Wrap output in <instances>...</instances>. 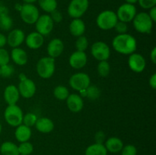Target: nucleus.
I'll return each instance as SVG.
<instances>
[{
	"instance_id": "4",
	"label": "nucleus",
	"mask_w": 156,
	"mask_h": 155,
	"mask_svg": "<svg viewBox=\"0 0 156 155\" xmlns=\"http://www.w3.org/2000/svg\"><path fill=\"white\" fill-rule=\"evenodd\" d=\"M23 112L17 104L9 105L4 112V117L6 122L12 127H17L22 124Z\"/></svg>"
},
{
	"instance_id": "37",
	"label": "nucleus",
	"mask_w": 156,
	"mask_h": 155,
	"mask_svg": "<svg viewBox=\"0 0 156 155\" xmlns=\"http://www.w3.org/2000/svg\"><path fill=\"white\" fill-rule=\"evenodd\" d=\"M122 155H136L137 149L133 144H127L126 146H123L121 150Z\"/></svg>"
},
{
	"instance_id": "42",
	"label": "nucleus",
	"mask_w": 156,
	"mask_h": 155,
	"mask_svg": "<svg viewBox=\"0 0 156 155\" xmlns=\"http://www.w3.org/2000/svg\"><path fill=\"white\" fill-rule=\"evenodd\" d=\"M148 14H149L151 19L152 20V21H153V22H155L156 21V6H155V7H152V9H149V12Z\"/></svg>"
},
{
	"instance_id": "32",
	"label": "nucleus",
	"mask_w": 156,
	"mask_h": 155,
	"mask_svg": "<svg viewBox=\"0 0 156 155\" xmlns=\"http://www.w3.org/2000/svg\"><path fill=\"white\" fill-rule=\"evenodd\" d=\"M101 91L99 88L96 86H89L85 90V97L89 98L90 100H96L100 97Z\"/></svg>"
},
{
	"instance_id": "46",
	"label": "nucleus",
	"mask_w": 156,
	"mask_h": 155,
	"mask_svg": "<svg viewBox=\"0 0 156 155\" xmlns=\"http://www.w3.org/2000/svg\"><path fill=\"white\" fill-rule=\"evenodd\" d=\"M25 4H34V2H37V0H23Z\"/></svg>"
},
{
	"instance_id": "8",
	"label": "nucleus",
	"mask_w": 156,
	"mask_h": 155,
	"mask_svg": "<svg viewBox=\"0 0 156 155\" xmlns=\"http://www.w3.org/2000/svg\"><path fill=\"white\" fill-rule=\"evenodd\" d=\"M69 82L73 89L80 92L88 88L91 83V80L88 74L83 72H78L71 76Z\"/></svg>"
},
{
	"instance_id": "2",
	"label": "nucleus",
	"mask_w": 156,
	"mask_h": 155,
	"mask_svg": "<svg viewBox=\"0 0 156 155\" xmlns=\"http://www.w3.org/2000/svg\"><path fill=\"white\" fill-rule=\"evenodd\" d=\"M133 27L136 30L141 33H149L153 27V21L146 12L136 14L133 20Z\"/></svg>"
},
{
	"instance_id": "36",
	"label": "nucleus",
	"mask_w": 156,
	"mask_h": 155,
	"mask_svg": "<svg viewBox=\"0 0 156 155\" xmlns=\"http://www.w3.org/2000/svg\"><path fill=\"white\" fill-rule=\"evenodd\" d=\"M10 62V55L9 52L3 48H0V66L7 65Z\"/></svg>"
},
{
	"instance_id": "6",
	"label": "nucleus",
	"mask_w": 156,
	"mask_h": 155,
	"mask_svg": "<svg viewBox=\"0 0 156 155\" xmlns=\"http://www.w3.org/2000/svg\"><path fill=\"white\" fill-rule=\"evenodd\" d=\"M21 20L27 24H34L40 16V12L37 7L34 4L22 5L19 10Z\"/></svg>"
},
{
	"instance_id": "25",
	"label": "nucleus",
	"mask_w": 156,
	"mask_h": 155,
	"mask_svg": "<svg viewBox=\"0 0 156 155\" xmlns=\"http://www.w3.org/2000/svg\"><path fill=\"white\" fill-rule=\"evenodd\" d=\"M85 155H108V150L105 147V144L94 143L91 144L86 148Z\"/></svg>"
},
{
	"instance_id": "44",
	"label": "nucleus",
	"mask_w": 156,
	"mask_h": 155,
	"mask_svg": "<svg viewBox=\"0 0 156 155\" xmlns=\"http://www.w3.org/2000/svg\"><path fill=\"white\" fill-rule=\"evenodd\" d=\"M6 43H7V38L4 34L0 33V48H3Z\"/></svg>"
},
{
	"instance_id": "11",
	"label": "nucleus",
	"mask_w": 156,
	"mask_h": 155,
	"mask_svg": "<svg viewBox=\"0 0 156 155\" xmlns=\"http://www.w3.org/2000/svg\"><path fill=\"white\" fill-rule=\"evenodd\" d=\"M53 26H54V22L50 18V15H47V14L40 15L35 23L37 32L41 33L43 36H47L50 34L53 30Z\"/></svg>"
},
{
	"instance_id": "21",
	"label": "nucleus",
	"mask_w": 156,
	"mask_h": 155,
	"mask_svg": "<svg viewBox=\"0 0 156 155\" xmlns=\"http://www.w3.org/2000/svg\"><path fill=\"white\" fill-rule=\"evenodd\" d=\"M11 58L13 62L18 65H26L28 59L27 53L24 50L18 47L13 48V50L11 52Z\"/></svg>"
},
{
	"instance_id": "48",
	"label": "nucleus",
	"mask_w": 156,
	"mask_h": 155,
	"mask_svg": "<svg viewBox=\"0 0 156 155\" xmlns=\"http://www.w3.org/2000/svg\"><path fill=\"white\" fill-rule=\"evenodd\" d=\"M2 132V125L0 124V133Z\"/></svg>"
},
{
	"instance_id": "23",
	"label": "nucleus",
	"mask_w": 156,
	"mask_h": 155,
	"mask_svg": "<svg viewBox=\"0 0 156 155\" xmlns=\"http://www.w3.org/2000/svg\"><path fill=\"white\" fill-rule=\"evenodd\" d=\"M15 136L19 142H25L28 141L31 137V129L30 127L21 124L17 126L15 132Z\"/></svg>"
},
{
	"instance_id": "41",
	"label": "nucleus",
	"mask_w": 156,
	"mask_h": 155,
	"mask_svg": "<svg viewBox=\"0 0 156 155\" xmlns=\"http://www.w3.org/2000/svg\"><path fill=\"white\" fill-rule=\"evenodd\" d=\"M94 138H95V143L103 144L104 141L105 139V135L104 134L103 132H98L96 133Z\"/></svg>"
},
{
	"instance_id": "28",
	"label": "nucleus",
	"mask_w": 156,
	"mask_h": 155,
	"mask_svg": "<svg viewBox=\"0 0 156 155\" xmlns=\"http://www.w3.org/2000/svg\"><path fill=\"white\" fill-rule=\"evenodd\" d=\"M37 2L41 9L47 13H51L57 9V1L56 0H37Z\"/></svg>"
},
{
	"instance_id": "5",
	"label": "nucleus",
	"mask_w": 156,
	"mask_h": 155,
	"mask_svg": "<svg viewBox=\"0 0 156 155\" xmlns=\"http://www.w3.org/2000/svg\"><path fill=\"white\" fill-rule=\"evenodd\" d=\"M55 71V59L50 56L43 57L37 64V72L38 75L44 79L50 78Z\"/></svg>"
},
{
	"instance_id": "16",
	"label": "nucleus",
	"mask_w": 156,
	"mask_h": 155,
	"mask_svg": "<svg viewBox=\"0 0 156 155\" xmlns=\"http://www.w3.org/2000/svg\"><path fill=\"white\" fill-rule=\"evenodd\" d=\"M47 50L50 57L53 59L59 57L64 50L63 42L58 38L51 40L47 45Z\"/></svg>"
},
{
	"instance_id": "3",
	"label": "nucleus",
	"mask_w": 156,
	"mask_h": 155,
	"mask_svg": "<svg viewBox=\"0 0 156 155\" xmlns=\"http://www.w3.org/2000/svg\"><path fill=\"white\" fill-rule=\"evenodd\" d=\"M118 21L116 12L111 10H105L101 12L97 17L96 23L98 27L103 30H111Z\"/></svg>"
},
{
	"instance_id": "30",
	"label": "nucleus",
	"mask_w": 156,
	"mask_h": 155,
	"mask_svg": "<svg viewBox=\"0 0 156 155\" xmlns=\"http://www.w3.org/2000/svg\"><path fill=\"white\" fill-rule=\"evenodd\" d=\"M111 71L110 64L108 61H101L98 65V73L101 77H106L109 74Z\"/></svg>"
},
{
	"instance_id": "18",
	"label": "nucleus",
	"mask_w": 156,
	"mask_h": 155,
	"mask_svg": "<svg viewBox=\"0 0 156 155\" xmlns=\"http://www.w3.org/2000/svg\"><path fill=\"white\" fill-rule=\"evenodd\" d=\"M66 104L69 109L73 112H80L84 106L82 97L76 94H72L69 95L66 99Z\"/></svg>"
},
{
	"instance_id": "31",
	"label": "nucleus",
	"mask_w": 156,
	"mask_h": 155,
	"mask_svg": "<svg viewBox=\"0 0 156 155\" xmlns=\"http://www.w3.org/2000/svg\"><path fill=\"white\" fill-rule=\"evenodd\" d=\"M18 147L20 155H30L34 150L33 144L29 141L21 142Z\"/></svg>"
},
{
	"instance_id": "12",
	"label": "nucleus",
	"mask_w": 156,
	"mask_h": 155,
	"mask_svg": "<svg viewBox=\"0 0 156 155\" xmlns=\"http://www.w3.org/2000/svg\"><path fill=\"white\" fill-rule=\"evenodd\" d=\"M146 59L140 53H132L128 59V65L133 71L141 73L146 68Z\"/></svg>"
},
{
	"instance_id": "7",
	"label": "nucleus",
	"mask_w": 156,
	"mask_h": 155,
	"mask_svg": "<svg viewBox=\"0 0 156 155\" xmlns=\"http://www.w3.org/2000/svg\"><path fill=\"white\" fill-rule=\"evenodd\" d=\"M89 7L88 0H71L68 5L67 12L71 18H80L85 15Z\"/></svg>"
},
{
	"instance_id": "19",
	"label": "nucleus",
	"mask_w": 156,
	"mask_h": 155,
	"mask_svg": "<svg viewBox=\"0 0 156 155\" xmlns=\"http://www.w3.org/2000/svg\"><path fill=\"white\" fill-rule=\"evenodd\" d=\"M20 97L18 88L15 85H9L4 91V99L8 105H15L18 101Z\"/></svg>"
},
{
	"instance_id": "9",
	"label": "nucleus",
	"mask_w": 156,
	"mask_h": 155,
	"mask_svg": "<svg viewBox=\"0 0 156 155\" xmlns=\"http://www.w3.org/2000/svg\"><path fill=\"white\" fill-rule=\"evenodd\" d=\"M137 14L136 8L133 4L124 3L118 8L117 11V19L120 21L129 23L133 20L134 17Z\"/></svg>"
},
{
	"instance_id": "45",
	"label": "nucleus",
	"mask_w": 156,
	"mask_h": 155,
	"mask_svg": "<svg viewBox=\"0 0 156 155\" xmlns=\"http://www.w3.org/2000/svg\"><path fill=\"white\" fill-rule=\"evenodd\" d=\"M150 59L153 64H156V48L154 47L150 53Z\"/></svg>"
},
{
	"instance_id": "14",
	"label": "nucleus",
	"mask_w": 156,
	"mask_h": 155,
	"mask_svg": "<svg viewBox=\"0 0 156 155\" xmlns=\"http://www.w3.org/2000/svg\"><path fill=\"white\" fill-rule=\"evenodd\" d=\"M87 60H88V58H87V55L85 54V52H80L76 50L70 56L69 62L72 68H76V69H80L85 66V65L87 64Z\"/></svg>"
},
{
	"instance_id": "35",
	"label": "nucleus",
	"mask_w": 156,
	"mask_h": 155,
	"mask_svg": "<svg viewBox=\"0 0 156 155\" xmlns=\"http://www.w3.org/2000/svg\"><path fill=\"white\" fill-rule=\"evenodd\" d=\"M14 68L11 65L7 64V65H2L0 66V73H1V76L3 78H9L13 74Z\"/></svg>"
},
{
	"instance_id": "49",
	"label": "nucleus",
	"mask_w": 156,
	"mask_h": 155,
	"mask_svg": "<svg viewBox=\"0 0 156 155\" xmlns=\"http://www.w3.org/2000/svg\"><path fill=\"white\" fill-rule=\"evenodd\" d=\"M0 76H1V73H0Z\"/></svg>"
},
{
	"instance_id": "10",
	"label": "nucleus",
	"mask_w": 156,
	"mask_h": 155,
	"mask_svg": "<svg viewBox=\"0 0 156 155\" xmlns=\"http://www.w3.org/2000/svg\"><path fill=\"white\" fill-rule=\"evenodd\" d=\"M91 53L95 59L101 61H106L111 56V50L107 43L102 41H98L93 43L91 47Z\"/></svg>"
},
{
	"instance_id": "40",
	"label": "nucleus",
	"mask_w": 156,
	"mask_h": 155,
	"mask_svg": "<svg viewBox=\"0 0 156 155\" xmlns=\"http://www.w3.org/2000/svg\"><path fill=\"white\" fill-rule=\"evenodd\" d=\"M50 18H52L53 22L55 23H60L62 20V15L59 11H58L57 9L54 10L53 12H52L50 15Z\"/></svg>"
},
{
	"instance_id": "20",
	"label": "nucleus",
	"mask_w": 156,
	"mask_h": 155,
	"mask_svg": "<svg viewBox=\"0 0 156 155\" xmlns=\"http://www.w3.org/2000/svg\"><path fill=\"white\" fill-rule=\"evenodd\" d=\"M35 127L38 132L41 133H50L54 129V124L50 119L47 117H41L37 119Z\"/></svg>"
},
{
	"instance_id": "33",
	"label": "nucleus",
	"mask_w": 156,
	"mask_h": 155,
	"mask_svg": "<svg viewBox=\"0 0 156 155\" xmlns=\"http://www.w3.org/2000/svg\"><path fill=\"white\" fill-rule=\"evenodd\" d=\"M88 46V40L84 35L79 36L76 40V48L77 51L85 52Z\"/></svg>"
},
{
	"instance_id": "15",
	"label": "nucleus",
	"mask_w": 156,
	"mask_h": 155,
	"mask_svg": "<svg viewBox=\"0 0 156 155\" xmlns=\"http://www.w3.org/2000/svg\"><path fill=\"white\" fill-rule=\"evenodd\" d=\"M6 38H7V43L12 48H16L24 42L25 35L24 32L20 29H14L11 30Z\"/></svg>"
},
{
	"instance_id": "1",
	"label": "nucleus",
	"mask_w": 156,
	"mask_h": 155,
	"mask_svg": "<svg viewBox=\"0 0 156 155\" xmlns=\"http://www.w3.org/2000/svg\"><path fill=\"white\" fill-rule=\"evenodd\" d=\"M112 46L115 51L123 55H130L136 50V40L130 34H118L114 38Z\"/></svg>"
},
{
	"instance_id": "24",
	"label": "nucleus",
	"mask_w": 156,
	"mask_h": 155,
	"mask_svg": "<svg viewBox=\"0 0 156 155\" xmlns=\"http://www.w3.org/2000/svg\"><path fill=\"white\" fill-rule=\"evenodd\" d=\"M105 147L107 150L111 153H118L121 151L123 147V143L119 138L117 137H111L105 141Z\"/></svg>"
},
{
	"instance_id": "29",
	"label": "nucleus",
	"mask_w": 156,
	"mask_h": 155,
	"mask_svg": "<svg viewBox=\"0 0 156 155\" xmlns=\"http://www.w3.org/2000/svg\"><path fill=\"white\" fill-rule=\"evenodd\" d=\"M53 95L58 100H65L69 95V91L68 88H66L65 86L59 85L53 90Z\"/></svg>"
},
{
	"instance_id": "17",
	"label": "nucleus",
	"mask_w": 156,
	"mask_h": 155,
	"mask_svg": "<svg viewBox=\"0 0 156 155\" xmlns=\"http://www.w3.org/2000/svg\"><path fill=\"white\" fill-rule=\"evenodd\" d=\"M24 40L26 45L31 50H37L41 48L44 42V36L37 31L29 33Z\"/></svg>"
},
{
	"instance_id": "38",
	"label": "nucleus",
	"mask_w": 156,
	"mask_h": 155,
	"mask_svg": "<svg viewBox=\"0 0 156 155\" xmlns=\"http://www.w3.org/2000/svg\"><path fill=\"white\" fill-rule=\"evenodd\" d=\"M114 28H115L116 31L118 33V34H123V33H126L128 30V27L126 23L123 22V21H118L117 24H115Z\"/></svg>"
},
{
	"instance_id": "22",
	"label": "nucleus",
	"mask_w": 156,
	"mask_h": 155,
	"mask_svg": "<svg viewBox=\"0 0 156 155\" xmlns=\"http://www.w3.org/2000/svg\"><path fill=\"white\" fill-rule=\"evenodd\" d=\"M69 31L73 36L79 37L84 34L85 24L81 18H74L69 24Z\"/></svg>"
},
{
	"instance_id": "13",
	"label": "nucleus",
	"mask_w": 156,
	"mask_h": 155,
	"mask_svg": "<svg viewBox=\"0 0 156 155\" xmlns=\"http://www.w3.org/2000/svg\"><path fill=\"white\" fill-rule=\"evenodd\" d=\"M18 89L20 95L24 98L29 99L34 96L36 93V85L32 80L25 78L20 81Z\"/></svg>"
},
{
	"instance_id": "27",
	"label": "nucleus",
	"mask_w": 156,
	"mask_h": 155,
	"mask_svg": "<svg viewBox=\"0 0 156 155\" xmlns=\"http://www.w3.org/2000/svg\"><path fill=\"white\" fill-rule=\"evenodd\" d=\"M13 26V21L12 18L4 12L2 9H0V29L5 31H8L12 29Z\"/></svg>"
},
{
	"instance_id": "26",
	"label": "nucleus",
	"mask_w": 156,
	"mask_h": 155,
	"mask_svg": "<svg viewBox=\"0 0 156 155\" xmlns=\"http://www.w3.org/2000/svg\"><path fill=\"white\" fill-rule=\"evenodd\" d=\"M0 152L2 155H20L18 146L11 141L3 142L0 147Z\"/></svg>"
},
{
	"instance_id": "39",
	"label": "nucleus",
	"mask_w": 156,
	"mask_h": 155,
	"mask_svg": "<svg viewBox=\"0 0 156 155\" xmlns=\"http://www.w3.org/2000/svg\"><path fill=\"white\" fill-rule=\"evenodd\" d=\"M137 2L144 9H150L156 6V0H138Z\"/></svg>"
},
{
	"instance_id": "43",
	"label": "nucleus",
	"mask_w": 156,
	"mask_h": 155,
	"mask_svg": "<svg viewBox=\"0 0 156 155\" xmlns=\"http://www.w3.org/2000/svg\"><path fill=\"white\" fill-rule=\"evenodd\" d=\"M149 85L152 89L155 90L156 88V74L154 73L149 78Z\"/></svg>"
},
{
	"instance_id": "34",
	"label": "nucleus",
	"mask_w": 156,
	"mask_h": 155,
	"mask_svg": "<svg viewBox=\"0 0 156 155\" xmlns=\"http://www.w3.org/2000/svg\"><path fill=\"white\" fill-rule=\"evenodd\" d=\"M37 120V117L35 114L32 113V112H28V113H27L25 115L23 116L22 124L30 128L32 126H35Z\"/></svg>"
},
{
	"instance_id": "47",
	"label": "nucleus",
	"mask_w": 156,
	"mask_h": 155,
	"mask_svg": "<svg viewBox=\"0 0 156 155\" xmlns=\"http://www.w3.org/2000/svg\"><path fill=\"white\" fill-rule=\"evenodd\" d=\"M126 3H129V4H136L138 2V0H125Z\"/></svg>"
}]
</instances>
